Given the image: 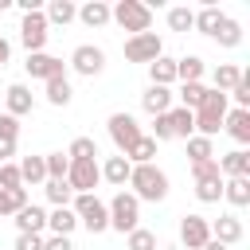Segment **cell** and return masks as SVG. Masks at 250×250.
Wrapping results in <instances>:
<instances>
[{
    "label": "cell",
    "mask_w": 250,
    "mask_h": 250,
    "mask_svg": "<svg viewBox=\"0 0 250 250\" xmlns=\"http://www.w3.org/2000/svg\"><path fill=\"white\" fill-rule=\"evenodd\" d=\"M227 109H230V98H227L223 90H207V98H203L199 109H195V137H207V141H211V137L223 129Z\"/></svg>",
    "instance_id": "6da1fadb"
},
{
    "label": "cell",
    "mask_w": 250,
    "mask_h": 250,
    "mask_svg": "<svg viewBox=\"0 0 250 250\" xmlns=\"http://www.w3.org/2000/svg\"><path fill=\"white\" fill-rule=\"evenodd\" d=\"M129 188L137 199H148V203H160L168 195V176L156 168V164H133L129 172Z\"/></svg>",
    "instance_id": "7a4b0ae2"
},
{
    "label": "cell",
    "mask_w": 250,
    "mask_h": 250,
    "mask_svg": "<svg viewBox=\"0 0 250 250\" xmlns=\"http://www.w3.org/2000/svg\"><path fill=\"white\" fill-rule=\"evenodd\" d=\"M70 211L78 215V223H82L90 234H102V230H109V211H105V203H102L94 191H86V195H74V199H70Z\"/></svg>",
    "instance_id": "3957f363"
},
{
    "label": "cell",
    "mask_w": 250,
    "mask_h": 250,
    "mask_svg": "<svg viewBox=\"0 0 250 250\" xmlns=\"http://www.w3.org/2000/svg\"><path fill=\"white\" fill-rule=\"evenodd\" d=\"M105 211H109V227L121 230V234H129V230L141 227V199H137L133 191H117Z\"/></svg>",
    "instance_id": "277c9868"
},
{
    "label": "cell",
    "mask_w": 250,
    "mask_h": 250,
    "mask_svg": "<svg viewBox=\"0 0 250 250\" xmlns=\"http://www.w3.org/2000/svg\"><path fill=\"white\" fill-rule=\"evenodd\" d=\"M109 20H117L125 31H133V35H145L148 27H152V8L148 4H141V0H117L113 8H109Z\"/></svg>",
    "instance_id": "5b68a950"
},
{
    "label": "cell",
    "mask_w": 250,
    "mask_h": 250,
    "mask_svg": "<svg viewBox=\"0 0 250 250\" xmlns=\"http://www.w3.org/2000/svg\"><path fill=\"white\" fill-rule=\"evenodd\" d=\"M105 125H109V137H113V145H117V152H121V156H125V152L145 137L133 113H109V121H105Z\"/></svg>",
    "instance_id": "8992f818"
},
{
    "label": "cell",
    "mask_w": 250,
    "mask_h": 250,
    "mask_svg": "<svg viewBox=\"0 0 250 250\" xmlns=\"http://www.w3.org/2000/svg\"><path fill=\"white\" fill-rule=\"evenodd\" d=\"M164 55V43H160V35L156 31H145V35H129L125 39V59L129 62H152V59H160Z\"/></svg>",
    "instance_id": "52a82bcc"
},
{
    "label": "cell",
    "mask_w": 250,
    "mask_h": 250,
    "mask_svg": "<svg viewBox=\"0 0 250 250\" xmlns=\"http://www.w3.org/2000/svg\"><path fill=\"white\" fill-rule=\"evenodd\" d=\"M47 20H43V12H27L23 20H20V43L27 47V55H39L43 47H47Z\"/></svg>",
    "instance_id": "ba28073f"
},
{
    "label": "cell",
    "mask_w": 250,
    "mask_h": 250,
    "mask_svg": "<svg viewBox=\"0 0 250 250\" xmlns=\"http://www.w3.org/2000/svg\"><path fill=\"white\" fill-rule=\"evenodd\" d=\"M98 180H102L98 160H70V168H66V184H70V191H74V195L94 191V188H98Z\"/></svg>",
    "instance_id": "9c48e42d"
},
{
    "label": "cell",
    "mask_w": 250,
    "mask_h": 250,
    "mask_svg": "<svg viewBox=\"0 0 250 250\" xmlns=\"http://www.w3.org/2000/svg\"><path fill=\"white\" fill-rule=\"evenodd\" d=\"M70 66H74L82 78H98V74L105 70V51H102V47H94V43H82V47H74Z\"/></svg>",
    "instance_id": "30bf717a"
},
{
    "label": "cell",
    "mask_w": 250,
    "mask_h": 250,
    "mask_svg": "<svg viewBox=\"0 0 250 250\" xmlns=\"http://www.w3.org/2000/svg\"><path fill=\"white\" fill-rule=\"evenodd\" d=\"M180 242H184L188 250H203V246L211 242V219H203V215H184V219H180Z\"/></svg>",
    "instance_id": "8fae6325"
},
{
    "label": "cell",
    "mask_w": 250,
    "mask_h": 250,
    "mask_svg": "<svg viewBox=\"0 0 250 250\" xmlns=\"http://www.w3.org/2000/svg\"><path fill=\"white\" fill-rule=\"evenodd\" d=\"M27 74L31 78H43V82H51V78H62L66 74V62L62 59H55V55H47V51H39V55H27Z\"/></svg>",
    "instance_id": "7c38bea8"
},
{
    "label": "cell",
    "mask_w": 250,
    "mask_h": 250,
    "mask_svg": "<svg viewBox=\"0 0 250 250\" xmlns=\"http://www.w3.org/2000/svg\"><path fill=\"white\" fill-rule=\"evenodd\" d=\"M211 238L230 250L234 242H242V219H238V215H219V219L211 223Z\"/></svg>",
    "instance_id": "4fadbf2b"
},
{
    "label": "cell",
    "mask_w": 250,
    "mask_h": 250,
    "mask_svg": "<svg viewBox=\"0 0 250 250\" xmlns=\"http://www.w3.org/2000/svg\"><path fill=\"white\" fill-rule=\"evenodd\" d=\"M4 102H8V117H27L31 109H35V98H31V90L23 86V82H16V86H8V94H4Z\"/></svg>",
    "instance_id": "5bb4252c"
},
{
    "label": "cell",
    "mask_w": 250,
    "mask_h": 250,
    "mask_svg": "<svg viewBox=\"0 0 250 250\" xmlns=\"http://www.w3.org/2000/svg\"><path fill=\"white\" fill-rule=\"evenodd\" d=\"M98 168H102V180H105V184H113V188H121V191H125L133 164H129L121 152H117V156H105V164H98Z\"/></svg>",
    "instance_id": "9a60e30c"
},
{
    "label": "cell",
    "mask_w": 250,
    "mask_h": 250,
    "mask_svg": "<svg viewBox=\"0 0 250 250\" xmlns=\"http://www.w3.org/2000/svg\"><path fill=\"white\" fill-rule=\"evenodd\" d=\"M16 227H20V234H43V227H47V211L35 207V203H27V207L16 211Z\"/></svg>",
    "instance_id": "2e32d148"
},
{
    "label": "cell",
    "mask_w": 250,
    "mask_h": 250,
    "mask_svg": "<svg viewBox=\"0 0 250 250\" xmlns=\"http://www.w3.org/2000/svg\"><path fill=\"white\" fill-rule=\"evenodd\" d=\"M141 105H145V113L160 117V113L172 109V90H168V86H148V90L141 94Z\"/></svg>",
    "instance_id": "e0dca14e"
},
{
    "label": "cell",
    "mask_w": 250,
    "mask_h": 250,
    "mask_svg": "<svg viewBox=\"0 0 250 250\" xmlns=\"http://www.w3.org/2000/svg\"><path fill=\"white\" fill-rule=\"evenodd\" d=\"M223 129H227L238 145H250V109H227Z\"/></svg>",
    "instance_id": "ac0fdd59"
},
{
    "label": "cell",
    "mask_w": 250,
    "mask_h": 250,
    "mask_svg": "<svg viewBox=\"0 0 250 250\" xmlns=\"http://www.w3.org/2000/svg\"><path fill=\"white\" fill-rule=\"evenodd\" d=\"M215 164H219L223 180H230V176H250V152H246V148H234V152L219 156Z\"/></svg>",
    "instance_id": "d6986e66"
},
{
    "label": "cell",
    "mask_w": 250,
    "mask_h": 250,
    "mask_svg": "<svg viewBox=\"0 0 250 250\" xmlns=\"http://www.w3.org/2000/svg\"><path fill=\"white\" fill-rule=\"evenodd\" d=\"M223 199L230 207H250V176H230L223 180Z\"/></svg>",
    "instance_id": "ffe728a7"
},
{
    "label": "cell",
    "mask_w": 250,
    "mask_h": 250,
    "mask_svg": "<svg viewBox=\"0 0 250 250\" xmlns=\"http://www.w3.org/2000/svg\"><path fill=\"white\" fill-rule=\"evenodd\" d=\"M168 129H172V137H195V113L191 109H184V105H176V109H168Z\"/></svg>",
    "instance_id": "44dd1931"
},
{
    "label": "cell",
    "mask_w": 250,
    "mask_h": 250,
    "mask_svg": "<svg viewBox=\"0 0 250 250\" xmlns=\"http://www.w3.org/2000/svg\"><path fill=\"white\" fill-rule=\"evenodd\" d=\"M43 20H47V27H51V23H59V27H66L70 20H78V8H74L70 0H51V4L43 8Z\"/></svg>",
    "instance_id": "7402d4cb"
},
{
    "label": "cell",
    "mask_w": 250,
    "mask_h": 250,
    "mask_svg": "<svg viewBox=\"0 0 250 250\" xmlns=\"http://www.w3.org/2000/svg\"><path fill=\"white\" fill-rule=\"evenodd\" d=\"M78 20H82L86 27H105V23H109V4H105V0H86V4L78 8Z\"/></svg>",
    "instance_id": "603a6c76"
},
{
    "label": "cell",
    "mask_w": 250,
    "mask_h": 250,
    "mask_svg": "<svg viewBox=\"0 0 250 250\" xmlns=\"http://www.w3.org/2000/svg\"><path fill=\"white\" fill-rule=\"evenodd\" d=\"M148 86H172L176 82V59H168V55H160V59H152L148 62Z\"/></svg>",
    "instance_id": "cb8c5ba5"
},
{
    "label": "cell",
    "mask_w": 250,
    "mask_h": 250,
    "mask_svg": "<svg viewBox=\"0 0 250 250\" xmlns=\"http://www.w3.org/2000/svg\"><path fill=\"white\" fill-rule=\"evenodd\" d=\"M223 20H227V16H223L215 4H203V12H195V23H191V27H195L199 35H211V39H215V31H219Z\"/></svg>",
    "instance_id": "d4e9b609"
},
{
    "label": "cell",
    "mask_w": 250,
    "mask_h": 250,
    "mask_svg": "<svg viewBox=\"0 0 250 250\" xmlns=\"http://www.w3.org/2000/svg\"><path fill=\"white\" fill-rule=\"evenodd\" d=\"M16 168H20V180H23V184H47V164H43V156H23Z\"/></svg>",
    "instance_id": "484cf974"
},
{
    "label": "cell",
    "mask_w": 250,
    "mask_h": 250,
    "mask_svg": "<svg viewBox=\"0 0 250 250\" xmlns=\"http://www.w3.org/2000/svg\"><path fill=\"white\" fill-rule=\"evenodd\" d=\"M47 227H51V234H66V238H70V230L78 227V215H74L70 207H55V211L47 215Z\"/></svg>",
    "instance_id": "4316f807"
},
{
    "label": "cell",
    "mask_w": 250,
    "mask_h": 250,
    "mask_svg": "<svg viewBox=\"0 0 250 250\" xmlns=\"http://www.w3.org/2000/svg\"><path fill=\"white\" fill-rule=\"evenodd\" d=\"M199 78H203V59L199 55L176 59V82H199Z\"/></svg>",
    "instance_id": "83f0119b"
},
{
    "label": "cell",
    "mask_w": 250,
    "mask_h": 250,
    "mask_svg": "<svg viewBox=\"0 0 250 250\" xmlns=\"http://www.w3.org/2000/svg\"><path fill=\"white\" fill-rule=\"evenodd\" d=\"M215 43H219V47H238V43H242V23L227 16V20L219 23V31H215Z\"/></svg>",
    "instance_id": "f1b7e54d"
},
{
    "label": "cell",
    "mask_w": 250,
    "mask_h": 250,
    "mask_svg": "<svg viewBox=\"0 0 250 250\" xmlns=\"http://www.w3.org/2000/svg\"><path fill=\"white\" fill-rule=\"evenodd\" d=\"M70 98H74V90H70V78H66V74L47 82V102H51V105H70Z\"/></svg>",
    "instance_id": "f546056e"
},
{
    "label": "cell",
    "mask_w": 250,
    "mask_h": 250,
    "mask_svg": "<svg viewBox=\"0 0 250 250\" xmlns=\"http://www.w3.org/2000/svg\"><path fill=\"white\" fill-rule=\"evenodd\" d=\"M207 98V86L203 82H180V102H184V109H199V102Z\"/></svg>",
    "instance_id": "4dcf8cb0"
},
{
    "label": "cell",
    "mask_w": 250,
    "mask_h": 250,
    "mask_svg": "<svg viewBox=\"0 0 250 250\" xmlns=\"http://www.w3.org/2000/svg\"><path fill=\"white\" fill-rule=\"evenodd\" d=\"M70 160H98V141L94 137H74L70 148H66Z\"/></svg>",
    "instance_id": "1f68e13d"
},
{
    "label": "cell",
    "mask_w": 250,
    "mask_h": 250,
    "mask_svg": "<svg viewBox=\"0 0 250 250\" xmlns=\"http://www.w3.org/2000/svg\"><path fill=\"white\" fill-rule=\"evenodd\" d=\"M152 156H156V141H152V137H141V141L125 152L129 164H152Z\"/></svg>",
    "instance_id": "d6a6232c"
},
{
    "label": "cell",
    "mask_w": 250,
    "mask_h": 250,
    "mask_svg": "<svg viewBox=\"0 0 250 250\" xmlns=\"http://www.w3.org/2000/svg\"><path fill=\"white\" fill-rule=\"evenodd\" d=\"M43 191H47V199H51L55 207H70V199H74V191H70V184H66V180H47V184H43Z\"/></svg>",
    "instance_id": "836d02e7"
},
{
    "label": "cell",
    "mask_w": 250,
    "mask_h": 250,
    "mask_svg": "<svg viewBox=\"0 0 250 250\" xmlns=\"http://www.w3.org/2000/svg\"><path fill=\"white\" fill-rule=\"evenodd\" d=\"M211 78H215V90L230 94V90H234V82L242 78V70H238V66H230V62H223V66H215V74H211Z\"/></svg>",
    "instance_id": "e575fe53"
},
{
    "label": "cell",
    "mask_w": 250,
    "mask_h": 250,
    "mask_svg": "<svg viewBox=\"0 0 250 250\" xmlns=\"http://www.w3.org/2000/svg\"><path fill=\"white\" fill-rule=\"evenodd\" d=\"M188 156H191V164L215 160V145H211L207 137H188Z\"/></svg>",
    "instance_id": "d590c367"
},
{
    "label": "cell",
    "mask_w": 250,
    "mask_h": 250,
    "mask_svg": "<svg viewBox=\"0 0 250 250\" xmlns=\"http://www.w3.org/2000/svg\"><path fill=\"white\" fill-rule=\"evenodd\" d=\"M20 207H27V191L23 188H16V191H4L0 188V219L4 215H16Z\"/></svg>",
    "instance_id": "8d00e7d4"
},
{
    "label": "cell",
    "mask_w": 250,
    "mask_h": 250,
    "mask_svg": "<svg viewBox=\"0 0 250 250\" xmlns=\"http://www.w3.org/2000/svg\"><path fill=\"white\" fill-rule=\"evenodd\" d=\"M191 23H195V12H191L188 4L168 8V27H172V31H191Z\"/></svg>",
    "instance_id": "74e56055"
},
{
    "label": "cell",
    "mask_w": 250,
    "mask_h": 250,
    "mask_svg": "<svg viewBox=\"0 0 250 250\" xmlns=\"http://www.w3.org/2000/svg\"><path fill=\"white\" fill-rule=\"evenodd\" d=\"M43 164H47V180H66L70 156H66V152H47V156H43Z\"/></svg>",
    "instance_id": "f35d334b"
},
{
    "label": "cell",
    "mask_w": 250,
    "mask_h": 250,
    "mask_svg": "<svg viewBox=\"0 0 250 250\" xmlns=\"http://www.w3.org/2000/svg\"><path fill=\"white\" fill-rule=\"evenodd\" d=\"M195 199L199 203H219L223 199V180H195Z\"/></svg>",
    "instance_id": "ab89813d"
},
{
    "label": "cell",
    "mask_w": 250,
    "mask_h": 250,
    "mask_svg": "<svg viewBox=\"0 0 250 250\" xmlns=\"http://www.w3.org/2000/svg\"><path fill=\"white\" fill-rule=\"evenodd\" d=\"M227 98H234V102H238L234 109H250V74H246V70H242V78L234 82V90H230Z\"/></svg>",
    "instance_id": "60d3db41"
},
{
    "label": "cell",
    "mask_w": 250,
    "mask_h": 250,
    "mask_svg": "<svg viewBox=\"0 0 250 250\" xmlns=\"http://www.w3.org/2000/svg\"><path fill=\"white\" fill-rule=\"evenodd\" d=\"M129 250H156V234H152V230H145V227L129 230Z\"/></svg>",
    "instance_id": "b9f144b4"
},
{
    "label": "cell",
    "mask_w": 250,
    "mask_h": 250,
    "mask_svg": "<svg viewBox=\"0 0 250 250\" xmlns=\"http://www.w3.org/2000/svg\"><path fill=\"white\" fill-rule=\"evenodd\" d=\"M0 188L4 191H16V188H23V180H20V168L8 160V164H0Z\"/></svg>",
    "instance_id": "7bdbcfd3"
},
{
    "label": "cell",
    "mask_w": 250,
    "mask_h": 250,
    "mask_svg": "<svg viewBox=\"0 0 250 250\" xmlns=\"http://www.w3.org/2000/svg\"><path fill=\"white\" fill-rule=\"evenodd\" d=\"M191 180H223V172L215 160H203V164H191Z\"/></svg>",
    "instance_id": "ee69618b"
},
{
    "label": "cell",
    "mask_w": 250,
    "mask_h": 250,
    "mask_svg": "<svg viewBox=\"0 0 250 250\" xmlns=\"http://www.w3.org/2000/svg\"><path fill=\"white\" fill-rule=\"evenodd\" d=\"M0 137L16 141V137H20V121H16V117H8V113H0Z\"/></svg>",
    "instance_id": "f6af8a7d"
},
{
    "label": "cell",
    "mask_w": 250,
    "mask_h": 250,
    "mask_svg": "<svg viewBox=\"0 0 250 250\" xmlns=\"http://www.w3.org/2000/svg\"><path fill=\"white\" fill-rule=\"evenodd\" d=\"M16 250H43V234H16Z\"/></svg>",
    "instance_id": "bcb514c9"
},
{
    "label": "cell",
    "mask_w": 250,
    "mask_h": 250,
    "mask_svg": "<svg viewBox=\"0 0 250 250\" xmlns=\"http://www.w3.org/2000/svg\"><path fill=\"white\" fill-rule=\"evenodd\" d=\"M43 250H74V246L66 234H51V238H43Z\"/></svg>",
    "instance_id": "7dc6e473"
},
{
    "label": "cell",
    "mask_w": 250,
    "mask_h": 250,
    "mask_svg": "<svg viewBox=\"0 0 250 250\" xmlns=\"http://www.w3.org/2000/svg\"><path fill=\"white\" fill-rule=\"evenodd\" d=\"M16 156V141H8V137H0V164H8Z\"/></svg>",
    "instance_id": "c3c4849f"
},
{
    "label": "cell",
    "mask_w": 250,
    "mask_h": 250,
    "mask_svg": "<svg viewBox=\"0 0 250 250\" xmlns=\"http://www.w3.org/2000/svg\"><path fill=\"white\" fill-rule=\"evenodd\" d=\"M8 59H12V43H8V39H4V35H0V66H4V62H8Z\"/></svg>",
    "instance_id": "681fc988"
},
{
    "label": "cell",
    "mask_w": 250,
    "mask_h": 250,
    "mask_svg": "<svg viewBox=\"0 0 250 250\" xmlns=\"http://www.w3.org/2000/svg\"><path fill=\"white\" fill-rule=\"evenodd\" d=\"M203 250H227V246H223V242H215V238H211V242H207V246H203Z\"/></svg>",
    "instance_id": "f907efd6"
}]
</instances>
